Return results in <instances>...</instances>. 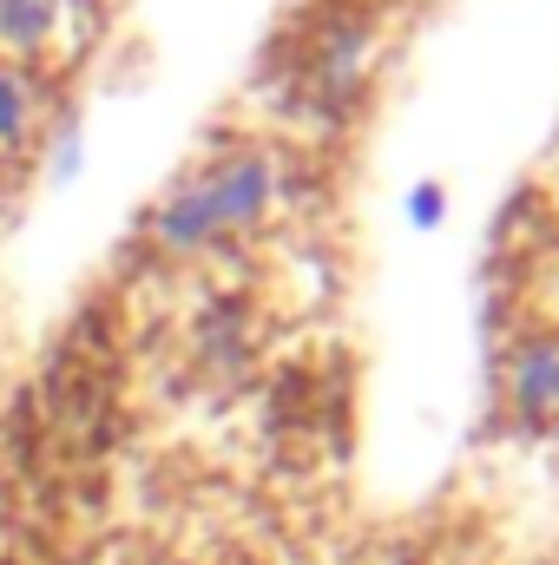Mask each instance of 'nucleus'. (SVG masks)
Instances as JSON below:
<instances>
[{
	"label": "nucleus",
	"instance_id": "nucleus-1",
	"mask_svg": "<svg viewBox=\"0 0 559 565\" xmlns=\"http://www.w3.org/2000/svg\"><path fill=\"white\" fill-rule=\"evenodd\" d=\"M283 191V164L264 145H238V151H218L211 164H198L191 178H178L158 211H151V244L165 257H198L224 237H244L264 224V211L277 204Z\"/></svg>",
	"mask_w": 559,
	"mask_h": 565
},
{
	"label": "nucleus",
	"instance_id": "nucleus-2",
	"mask_svg": "<svg viewBox=\"0 0 559 565\" xmlns=\"http://www.w3.org/2000/svg\"><path fill=\"white\" fill-rule=\"evenodd\" d=\"M46 119H53L46 79L27 60H0V158L33 151V145L46 139Z\"/></svg>",
	"mask_w": 559,
	"mask_h": 565
},
{
	"label": "nucleus",
	"instance_id": "nucleus-4",
	"mask_svg": "<svg viewBox=\"0 0 559 565\" xmlns=\"http://www.w3.org/2000/svg\"><path fill=\"white\" fill-rule=\"evenodd\" d=\"M66 13H73V0H0V60L33 66V53H46L60 40Z\"/></svg>",
	"mask_w": 559,
	"mask_h": 565
},
{
	"label": "nucleus",
	"instance_id": "nucleus-6",
	"mask_svg": "<svg viewBox=\"0 0 559 565\" xmlns=\"http://www.w3.org/2000/svg\"><path fill=\"white\" fill-rule=\"evenodd\" d=\"M73 7H80V0H73Z\"/></svg>",
	"mask_w": 559,
	"mask_h": 565
},
{
	"label": "nucleus",
	"instance_id": "nucleus-5",
	"mask_svg": "<svg viewBox=\"0 0 559 565\" xmlns=\"http://www.w3.org/2000/svg\"><path fill=\"white\" fill-rule=\"evenodd\" d=\"M441 211H447L441 184H421L415 198H409V217H415V224H441Z\"/></svg>",
	"mask_w": 559,
	"mask_h": 565
},
{
	"label": "nucleus",
	"instance_id": "nucleus-3",
	"mask_svg": "<svg viewBox=\"0 0 559 565\" xmlns=\"http://www.w3.org/2000/svg\"><path fill=\"white\" fill-rule=\"evenodd\" d=\"M507 395L527 422H559V335H527L507 362Z\"/></svg>",
	"mask_w": 559,
	"mask_h": 565
}]
</instances>
